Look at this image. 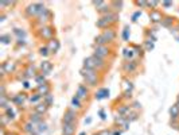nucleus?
I'll use <instances>...</instances> for the list:
<instances>
[{"mask_svg": "<svg viewBox=\"0 0 179 135\" xmlns=\"http://www.w3.org/2000/svg\"><path fill=\"white\" fill-rule=\"evenodd\" d=\"M81 74L83 76V77H85L86 83H89L90 85H94V84H96V81H97V76H96V73H94V70L83 68V69L81 70Z\"/></svg>", "mask_w": 179, "mask_h": 135, "instance_id": "f257e3e1", "label": "nucleus"}, {"mask_svg": "<svg viewBox=\"0 0 179 135\" xmlns=\"http://www.w3.org/2000/svg\"><path fill=\"white\" fill-rule=\"evenodd\" d=\"M45 11H46V8L42 4H31V5H28V8H27V14L28 15H37V14L45 12Z\"/></svg>", "mask_w": 179, "mask_h": 135, "instance_id": "f03ea898", "label": "nucleus"}, {"mask_svg": "<svg viewBox=\"0 0 179 135\" xmlns=\"http://www.w3.org/2000/svg\"><path fill=\"white\" fill-rule=\"evenodd\" d=\"M75 120V112L74 111L69 109L66 114H65V118H63V123L65 124H73V122Z\"/></svg>", "mask_w": 179, "mask_h": 135, "instance_id": "7ed1b4c3", "label": "nucleus"}, {"mask_svg": "<svg viewBox=\"0 0 179 135\" xmlns=\"http://www.w3.org/2000/svg\"><path fill=\"white\" fill-rule=\"evenodd\" d=\"M106 54H108V49H106L105 46H97V47H96V55H97V57L103 58V57H105Z\"/></svg>", "mask_w": 179, "mask_h": 135, "instance_id": "20e7f679", "label": "nucleus"}, {"mask_svg": "<svg viewBox=\"0 0 179 135\" xmlns=\"http://www.w3.org/2000/svg\"><path fill=\"white\" fill-rule=\"evenodd\" d=\"M40 69H42V72H43V73H50L51 69H53L51 62L50 61H43V62H42V65H40Z\"/></svg>", "mask_w": 179, "mask_h": 135, "instance_id": "39448f33", "label": "nucleus"}, {"mask_svg": "<svg viewBox=\"0 0 179 135\" xmlns=\"http://www.w3.org/2000/svg\"><path fill=\"white\" fill-rule=\"evenodd\" d=\"M14 68H15L14 62H7V63H4V65L2 66V70H3V73H11L14 70Z\"/></svg>", "mask_w": 179, "mask_h": 135, "instance_id": "423d86ee", "label": "nucleus"}, {"mask_svg": "<svg viewBox=\"0 0 179 135\" xmlns=\"http://www.w3.org/2000/svg\"><path fill=\"white\" fill-rule=\"evenodd\" d=\"M85 68L86 69H92V70L96 68V62H94L93 57H89V58H86V60H85Z\"/></svg>", "mask_w": 179, "mask_h": 135, "instance_id": "0eeeda50", "label": "nucleus"}, {"mask_svg": "<svg viewBox=\"0 0 179 135\" xmlns=\"http://www.w3.org/2000/svg\"><path fill=\"white\" fill-rule=\"evenodd\" d=\"M74 132V126L73 124H65L63 123V135H71Z\"/></svg>", "mask_w": 179, "mask_h": 135, "instance_id": "6e6552de", "label": "nucleus"}, {"mask_svg": "<svg viewBox=\"0 0 179 135\" xmlns=\"http://www.w3.org/2000/svg\"><path fill=\"white\" fill-rule=\"evenodd\" d=\"M86 88L85 86H78V91H77V97L78 99H83V97H86Z\"/></svg>", "mask_w": 179, "mask_h": 135, "instance_id": "1a4fd4ad", "label": "nucleus"}, {"mask_svg": "<svg viewBox=\"0 0 179 135\" xmlns=\"http://www.w3.org/2000/svg\"><path fill=\"white\" fill-rule=\"evenodd\" d=\"M109 96V91L108 89H101L97 95H96V97L98 99V100H101V99H105V97H108Z\"/></svg>", "mask_w": 179, "mask_h": 135, "instance_id": "9d476101", "label": "nucleus"}, {"mask_svg": "<svg viewBox=\"0 0 179 135\" xmlns=\"http://www.w3.org/2000/svg\"><path fill=\"white\" fill-rule=\"evenodd\" d=\"M150 18L152 22H159L160 19H162V15H160L158 11H152V12L150 14Z\"/></svg>", "mask_w": 179, "mask_h": 135, "instance_id": "9b49d317", "label": "nucleus"}, {"mask_svg": "<svg viewBox=\"0 0 179 135\" xmlns=\"http://www.w3.org/2000/svg\"><path fill=\"white\" fill-rule=\"evenodd\" d=\"M47 109V104H38L37 107H35V111H37V114H45Z\"/></svg>", "mask_w": 179, "mask_h": 135, "instance_id": "f8f14e48", "label": "nucleus"}, {"mask_svg": "<svg viewBox=\"0 0 179 135\" xmlns=\"http://www.w3.org/2000/svg\"><path fill=\"white\" fill-rule=\"evenodd\" d=\"M42 35H43L45 38H51V35H53V30L49 27H45V28H42Z\"/></svg>", "mask_w": 179, "mask_h": 135, "instance_id": "ddd939ff", "label": "nucleus"}, {"mask_svg": "<svg viewBox=\"0 0 179 135\" xmlns=\"http://www.w3.org/2000/svg\"><path fill=\"white\" fill-rule=\"evenodd\" d=\"M49 49L51 51H55L59 49V43H58V41H50V43H49Z\"/></svg>", "mask_w": 179, "mask_h": 135, "instance_id": "4468645a", "label": "nucleus"}, {"mask_svg": "<svg viewBox=\"0 0 179 135\" xmlns=\"http://www.w3.org/2000/svg\"><path fill=\"white\" fill-rule=\"evenodd\" d=\"M103 35H104V38H105L106 41H112L113 38H115V33H113L112 30H108V31H105V33L103 34Z\"/></svg>", "mask_w": 179, "mask_h": 135, "instance_id": "2eb2a0df", "label": "nucleus"}, {"mask_svg": "<svg viewBox=\"0 0 179 135\" xmlns=\"http://www.w3.org/2000/svg\"><path fill=\"white\" fill-rule=\"evenodd\" d=\"M170 112H171V116H172V118L176 119L178 116H179V108H178V105H172V108H171Z\"/></svg>", "mask_w": 179, "mask_h": 135, "instance_id": "dca6fc26", "label": "nucleus"}, {"mask_svg": "<svg viewBox=\"0 0 179 135\" xmlns=\"http://www.w3.org/2000/svg\"><path fill=\"white\" fill-rule=\"evenodd\" d=\"M38 91L40 93H46V95H49V86H47V85H39Z\"/></svg>", "mask_w": 179, "mask_h": 135, "instance_id": "f3484780", "label": "nucleus"}, {"mask_svg": "<svg viewBox=\"0 0 179 135\" xmlns=\"http://www.w3.org/2000/svg\"><path fill=\"white\" fill-rule=\"evenodd\" d=\"M96 42L98 43V46H103V45L106 42V39L104 38V35H98V37L96 38Z\"/></svg>", "mask_w": 179, "mask_h": 135, "instance_id": "a211bd4d", "label": "nucleus"}, {"mask_svg": "<svg viewBox=\"0 0 179 135\" xmlns=\"http://www.w3.org/2000/svg\"><path fill=\"white\" fill-rule=\"evenodd\" d=\"M24 130L28 131V132H34V131H35V124H34V123H27Z\"/></svg>", "mask_w": 179, "mask_h": 135, "instance_id": "6ab92c4d", "label": "nucleus"}, {"mask_svg": "<svg viewBox=\"0 0 179 135\" xmlns=\"http://www.w3.org/2000/svg\"><path fill=\"white\" fill-rule=\"evenodd\" d=\"M135 68H136V63H135V62H129V63H127V65H125V70H129V72L135 70Z\"/></svg>", "mask_w": 179, "mask_h": 135, "instance_id": "aec40b11", "label": "nucleus"}, {"mask_svg": "<svg viewBox=\"0 0 179 135\" xmlns=\"http://www.w3.org/2000/svg\"><path fill=\"white\" fill-rule=\"evenodd\" d=\"M129 112V107H121L120 109H118V114H120V115H127Z\"/></svg>", "mask_w": 179, "mask_h": 135, "instance_id": "412c9836", "label": "nucleus"}, {"mask_svg": "<svg viewBox=\"0 0 179 135\" xmlns=\"http://www.w3.org/2000/svg\"><path fill=\"white\" fill-rule=\"evenodd\" d=\"M31 122H32V123H38V122H40V115H39V114L31 115Z\"/></svg>", "mask_w": 179, "mask_h": 135, "instance_id": "4be33fe9", "label": "nucleus"}, {"mask_svg": "<svg viewBox=\"0 0 179 135\" xmlns=\"http://www.w3.org/2000/svg\"><path fill=\"white\" fill-rule=\"evenodd\" d=\"M71 104H73V107H75V108H80V107H81V104H80V99H78V97H74V99H73V101H71Z\"/></svg>", "mask_w": 179, "mask_h": 135, "instance_id": "5701e85b", "label": "nucleus"}, {"mask_svg": "<svg viewBox=\"0 0 179 135\" xmlns=\"http://www.w3.org/2000/svg\"><path fill=\"white\" fill-rule=\"evenodd\" d=\"M14 100H15L18 104H20V103H23V101H24V96H23V95H18V96H15V99H14Z\"/></svg>", "mask_w": 179, "mask_h": 135, "instance_id": "b1692460", "label": "nucleus"}, {"mask_svg": "<svg viewBox=\"0 0 179 135\" xmlns=\"http://www.w3.org/2000/svg\"><path fill=\"white\" fill-rule=\"evenodd\" d=\"M93 60H94V62H96V66H97V65H98V66H103V60H101L100 57L94 55V57H93Z\"/></svg>", "mask_w": 179, "mask_h": 135, "instance_id": "393cba45", "label": "nucleus"}, {"mask_svg": "<svg viewBox=\"0 0 179 135\" xmlns=\"http://www.w3.org/2000/svg\"><path fill=\"white\" fill-rule=\"evenodd\" d=\"M45 104H47V105H50L51 103H53V96L51 95H46V97H45Z\"/></svg>", "mask_w": 179, "mask_h": 135, "instance_id": "a878e982", "label": "nucleus"}, {"mask_svg": "<svg viewBox=\"0 0 179 135\" xmlns=\"http://www.w3.org/2000/svg\"><path fill=\"white\" fill-rule=\"evenodd\" d=\"M124 55L127 57V58H131V57L133 55V51L129 50V49H125V50H124Z\"/></svg>", "mask_w": 179, "mask_h": 135, "instance_id": "bb28decb", "label": "nucleus"}, {"mask_svg": "<svg viewBox=\"0 0 179 135\" xmlns=\"http://www.w3.org/2000/svg\"><path fill=\"white\" fill-rule=\"evenodd\" d=\"M40 54L42 55H47L49 54V47H42L40 49Z\"/></svg>", "mask_w": 179, "mask_h": 135, "instance_id": "cd10ccee", "label": "nucleus"}, {"mask_svg": "<svg viewBox=\"0 0 179 135\" xmlns=\"http://www.w3.org/2000/svg\"><path fill=\"white\" fill-rule=\"evenodd\" d=\"M38 130H39V132H43V131H46V130H47V127H46V124H45V123H43V124H42V123H40Z\"/></svg>", "mask_w": 179, "mask_h": 135, "instance_id": "c85d7f7f", "label": "nucleus"}, {"mask_svg": "<svg viewBox=\"0 0 179 135\" xmlns=\"http://www.w3.org/2000/svg\"><path fill=\"white\" fill-rule=\"evenodd\" d=\"M47 16H49V11L46 10V11H45V15L40 16V20H42V22H43V20H47Z\"/></svg>", "mask_w": 179, "mask_h": 135, "instance_id": "c756f323", "label": "nucleus"}, {"mask_svg": "<svg viewBox=\"0 0 179 135\" xmlns=\"http://www.w3.org/2000/svg\"><path fill=\"white\" fill-rule=\"evenodd\" d=\"M37 81H38V83L42 85V83L45 81V77H43V76H39V77H37Z\"/></svg>", "mask_w": 179, "mask_h": 135, "instance_id": "7c9ffc66", "label": "nucleus"}, {"mask_svg": "<svg viewBox=\"0 0 179 135\" xmlns=\"http://www.w3.org/2000/svg\"><path fill=\"white\" fill-rule=\"evenodd\" d=\"M39 97H40V95H37V96L31 97V99H30V100H31L32 103H35V101H38V100H39Z\"/></svg>", "mask_w": 179, "mask_h": 135, "instance_id": "2f4dec72", "label": "nucleus"}, {"mask_svg": "<svg viewBox=\"0 0 179 135\" xmlns=\"http://www.w3.org/2000/svg\"><path fill=\"white\" fill-rule=\"evenodd\" d=\"M32 74H34V68H30L27 70V76H32Z\"/></svg>", "mask_w": 179, "mask_h": 135, "instance_id": "473e14b6", "label": "nucleus"}, {"mask_svg": "<svg viewBox=\"0 0 179 135\" xmlns=\"http://www.w3.org/2000/svg\"><path fill=\"white\" fill-rule=\"evenodd\" d=\"M2 42L3 43H8V37H5V35H4V37H2Z\"/></svg>", "mask_w": 179, "mask_h": 135, "instance_id": "72a5a7b5", "label": "nucleus"}, {"mask_svg": "<svg viewBox=\"0 0 179 135\" xmlns=\"http://www.w3.org/2000/svg\"><path fill=\"white\" fill-rule=\"evenodd\" d=\"M7 114L10 115V116H8V118H11V119H12V118H14V111H11V109H8V111H7Z\"/></svg>", "mask_w": 179, "mask_h": 135, "instance_id": "f704fd0d", "label": "nucleus"}, {"mask_svg": "<svg viewBox=\"0 0 179 135\" xmlns=\"http://www.w3.org/2000/svg\"><path fill=\"white\" fill-rule=\"evenodd\" d=\"M124 39L125 41L128 39V28H125V31H124Z\"/></svg>", "mask_w": 179, "mask_h": 135, "instance_id": "c9c22d12", "label": "nucleus"}, {"mask_svg": "<svg viewBox=\"0 0 179 135\" xmlns=\"http://www.w3.org/2000/svg\"><path fill=\"white\" fill-rule=\"evenodd\" d=\"M152 47H154V45H152V43H150V42H147V49H148V50H151Z\"/></svg>", "mask_w": 179, "mask_h": 135, "instance_id": "e433bc0d", "label": "nucleus"}, {"mask_svg": "<svg viewBox=\"0 0 179 135\" xmlns=\"http://www.w3.org/2000/svg\"><path fill=\"white\" fill-rule=\"evenodd\" d=\"M148 5H152V7H156V5H158V2H151V3H148Z\"/></svg>", "mask_w": 179, "mask_h": 135, "instance_id": "4c0bfd02", "label": "nucleus"}, {"mask_svg": "<svg viewBox=\"0 0 179 135\" xmlns=\"http://www.w3.org/2000/svg\"><path fill=\"white\" fill-rule=\"evenodd\" d=\"M98 135H110V132H108V131H101Z\"/></svg>", "mask_w": 179, "mask_h": 135, "instance_id": "58836bf2", "label": "nucleus"}, {"mask_svg": "<svg viewBox=\"0 0 179 135\" xmlns=\"http://www.w3.org/2000/svg\"><path fill=\"white\" fill-rule=\"evenodd\" d=\"M164 5H166V7H168V5H171V3L170 2H164Z\"/></svg>", "mask_w": 179, "mask_h": 135, "instance_id": "ea45409f", "label": "nucleus"}, {"mask_svg": "<svg viewBox=\"0 0 179 135\" xmlns=\"http://www.w3.org/2000/svg\"><path fill=\"white\" fill-rule=\"evenodd\" d=\"M80 135H86V134H85V132H81V134H80Z\"/></svg>", "mask_w": 179, "mask_h": 135, "instance_id": "a19ab883", "label": "nucleus"}, {"mask_svg": "<svg viewBox=\"0 0 179 135\" xmlns=\"http://www.w3.org/2000/svg\"><path fill=\"white\" fill-rule=\"evenodd\" d=\"M176 105H178V108H179V100H178V104H176Z\"/></svg>", "mask_w": 179, "mask_h": 135, "instance_id": "79ce46f5", "label": "nucleus"}]
</instances>
